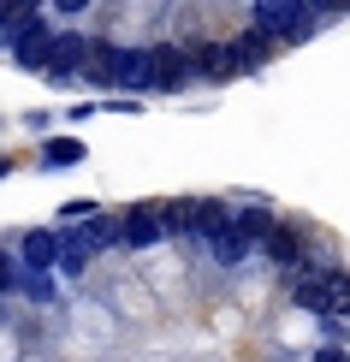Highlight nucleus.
Segmentation results:
<instances>
[{"instance_id":"obj_17","label":"nucleus","mask_w":350,"mask_h":362,"mask_svg":"<svg viewBox=\"0 0 350 362\" xmlns=\"http://www.w3.org/2000/svg\"><path fill=\"white\" fill-rule=\"evenodd\" d=\"M18 291L30 297V303H48V297H54V279L42 274V267H24V279H18Z\"/></svg>"},{"instance_id":"obj_12","label":"nucleus","mask_w":350,"mask_h":362,"mask_svg":"<svg viewBox=\"0 0 350 362\" xmlns=\"http://www.w3.org/2000/svg\"><path fill=\"white\" fill-rule=\"evenodd\" d=\"M273 42H279V36H273V30H262V24L243 30V36H232V59H238V71H255V66L273 54Z\"/></svg>"},{"instance_id":"obj_6","label":"nucleus","mask_w":350,"mask_h":362,"mask_svg":"<svg viewBox=\"0 0 350 362\" xmlns=\"http://www.w3.org/2000/svg\"><path fill=\"white\" fill-rule=\"evenodd\" d=\"M202 250H208V255H214V262H220V267H238V262H243V255H250V250H255V238H250V232H243V226L232 220V226H214V232H208V238H202Z\"/></svg>"},{"instance_id":"obj_2","label":"nucleus","mask_w":350,"mask_h":362,"mask_svg":"<svg viewBox=\"0 0 350 362\" xmlns=\"http://www.w3.org/2000/svg\"><path fill=\"white\" fill-rule=\"evenodd\" d=\"M255 24L285 36V42H303L315 30V6L309 0H255Z\"/></svg>"},{"instance_id":"obj_21","label":"nucleus","mask_w":350,"mask_h":362,"mask_svg":"<svg viewBox=\"0 0 350 362\" xmlns=\"http://www.w3.org/2000/svg\"><path fill=\"white\" fill-rule=\"evenodd\" d=\"M315 362H350V356H339V351H315Z\"/></svg>"},{"instance_id":"obj_5","label":"nucleus","mask_w":350,"mask_h":362,"mask_svg":"<svg viewBox=\"0 0 350 362\" xmlns=\"http://www.w3.org/2000/svg\"><path fill=\"white\" fill-rule=\"evenodd\" d=\"M148 54H155V89H161V95L185 89V78L196 71V66H190V54H185V48H173V42H155Z\"/></svg>"},{"instance_id":"obj_10","label":"nucleus","mask_w":350,"mask_h":362,"mask_svg":"<svg viewBox=\"0 0 350 362\" xmlns=\"http://www.w3.org/2000/svg\"><path fill=\"white\" fill-rule=\"evenodd\" d=\"M190 66H196V78H232L238 71V59H232V42H196L190 48Z\"/></svg>"},{"instance_id":"obj_1","label":"nucleus","mask_w":350,"mask_h":362,"mask_svg":"<svg viewBox=\"0 0 350 362\" xmlns=\"http://www.w3.org/2000/svg\"><path fill=\"white\" fill-rule=\"evenodd\" d=\"M6 48H12V59L24 71H48V59H54V42H48V30H42L36 12L30 18H6Z\"/></svg>"},{"instance_id":"obj_7","label":"nucleus","mask_w":350,"mask_h":362,"mask_svg":"<svg viewBox=\"0 0 350 362\" xmlns=\"http://www.w3.org/2000/svg\"><path fill=\"white\" fill-rule=\"evenodd\" d=\"M291 303L309 309V315H339V291H332L327 274H303V279L291 285Z\"/></svg>"},{"instance_id":"obj_14","label":"nucleus","mask_w":350,"mask_h":362,"mask_svg":"<svg viewBox=\"0 0 350 362\" xmlns=\"http://www.w3.org/2000/svg\"><path fill=\"white\" fill-rule=\"evenodd\" d=\"M119 89H155V54H148V48H125Z\"/></svg>"},{"instance_id":"obj_20","label":"nucleus","mask_w":350,"mask_h":362,"mask_svg":"<svg viewBox=\"0 0 350 362\" xmlns=\"http://www.w3.org/2000/svg\"><path fill=\"white\" fill-rule=\"evenodd\" d=\"M54 6H59V12H83L89 0H54Z\"/></svg>"},{"instance_id":"obj_18","label":"nucleus","mask_w":350,"mask_h":362,"mask_svg":"<svg viewBox=\"0 0 350 362\" xmlns=\"http://www.w3.org/2000/svg\"><path fill=\"white\" fill-rule=\"evenodd\" d=\"M42 0H6V18H24V12H36Z\"/></svg>"},{"instance_id":"obj_16","label":"nucleus","mask_w":350,"mask_h":362,"mask_svg":"<svg viewBox=\"0 0 350 362\" xmlns=\"http://www.w3.org/2000/svg\"><path fill=\"white\" fill-rule=\"evenodd\" d=\"M238 226H243V232L255 238V244H262V238H267V232H273L279 220H273V208H267V202H250V208H238Z\"/></svg>"},{"instance_id":"obj_3","label":"nucleus","mask_w":350,"mask_h":362,"mask_svg":"<svg viewBox=\"0 0 350 362\" xmlns=\"http://www.w3.org/2000/svg\"><path fill=\"white\" fill-rule=\"evenodd\" d=\"M161 238H166L161 202H131L125 208V250H155Z\"/></svg>"},{"instance_id":"obj_4","label":"nucleus","mask_w":350,"mask_h":362,"mask_svg":"<svg viewBox=\"0 0 350 362\" xmlns=\"http://www.w3.org/2000/svg\"><path fill=\"white\" fill-rule=\"evenodd\" d=\"M262 250H267L273 267H309V238H303L297 226H273L262 238Z\"/></svg>"},{"instance_id":"obj_15","label":"nucleus","mask_w":350,"mask_h":362,"mask_svg":"<svg viewBox=\"0 0 350 362\" xmlns=\"http://www.w3.org/2000/svg\"><path fill=\"white\" fill-rule=\"evenodd\" d=\"M78 160H83L78 137H48V148H42V167H78Z\"/></svg>"},{"instance_id":"obj_11","label":"nucleus","mask_w":350,"mask_h":362,"mask_svg":"<svg viewBox=\"0 0 350 362\" xmlns=\"http://www.w3.org/2000/svg\"><path fill=\"white\" fill-rule=\"evenodd\" d=\"M18 255H24V267H59V232H48V226L18 232Z\"/></svg>"},{"instance_id":"obj_19","label":"nucleus","mask_w":350,"mask_h":362,"mask_svg":"<svg viewBox=\"0 0 350 362\" xmlns=\"http://www.w3.org/2000/svg\"><path fill=\"white\" fill-rule=\"evenodd\" d=\"M315 12H350V0H309Z\"/></svg>"},{"instance_id":"obj_8","label":"nucleus","mask_w":350,"mask_h":362,"mask_svg":"<svg viewBox=\"0 0 350 362\" xmlns=\"http://www.w3.org/2000/svg\"><path fill=\"white\" fill-rule=\"evenodd\" d=\"M161 220H166V238H202V196L161 202Z\"/></svg>"},{"instance_id":"obj_9","label":"nucleus","mask_w":350,"mask_h":362,"mask_svg":"<svg viewBox=\"0 0 350 362\" xmlns=\"http://www.w3.org/2000/svg\"><path fill=\"white\" fill-rule=\"evenodd\" d=\"M119 66H125V48H119V42H89V59H83V78L89 83L119 89Z\"/></svg>"},{"instance_id":"obj_13","label":"nucleus","mask_w":350,"mask_h":362,"mask_svg":"<svg viewBox=\"0 0 350 362\" xmlns=\"http://www.w3.org/2000/svg\"><path fill=\"white\" fill-rule=\"evenodd\" d=\"M89 255H95V244H89V232H66V238H59V274H66V279H83Z\"/></svg>"}]
</instances>
